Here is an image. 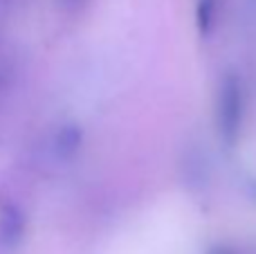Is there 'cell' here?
Instances as JSON below:
<instances>
[{
	"label": "cell",
	"instance_id": "6da1fadb",
	"mask_svg": "<svg viewBox=\"0 0 256 254\" xmlns=\"http://www.w3.org/2000/svg\"><path fill=\"white\" fill-rule=\"evenodd\" d=\"M245 120V90L236 74H225L216 94V126L227 146H234L240 138Z\"/></svg>",
	"mask_w": 256,
	"mask_h": 254
},
{
	"label": "cell",
	"instance_id": "7a4b0ae2",
	"mask_svg": "<svg viewBox=\"0 0 256 254\" xmlns=\"http://www.w3.org/2000/svg\"><path fill=\"white\" fill-rule=\"evenodd\" d=\"M27 230V220L22 210L16 202H2L0 205V246L14 250L22 241Z\"/></svg>",
	"mask_w": 256,
	"mask_h": 254
},
{
	"label": "cell",
	"instance_id": "3957f363",
	"mask_svg": "<svg viewBox=\"0 0 256 254\" xmlns=\"http://www.w3.org/2000/svg\"><path fill=\"white\" fill-rule=\"evenodd\" d=\"M81 140H84V135H81V130L76 126H63L56 133V138H54V153L61 160H70L79 151Z\"/></svg>",
	"mask_w": 256,
	"mask_h": 254
},
{
	"label": "cell",
	"instance_id": "277c9868",
	"mask_svg": "<svg viewBox=\"0 0 256 254\" xmlns=\"http://www.w3.org/2000/svg\"><path fill=\"white\" fill-rule=\"evenodd\" d=\"M216 0H198V7H196V18H198V30L202 36H207L214 30V22H216Z\"/></svg>",
	"mask_w": 256,
	"mask_h": 254
},
{
	"label": "cell",
	"instance_id": "5b68a950",
	"mask_svg": "<svg viewBox=\"0 0 256 254\" xmlns=\"http://www.w3.org/2000/svg\"><path fill=\"white\" fill-rule=\"evenodd\" d=\"M68 4H79V2H84V0H66Z\"/></svg>",
	"mask_w": 256,
	"mask_h": 254
}]
</instances>
